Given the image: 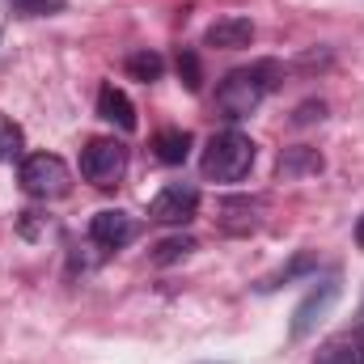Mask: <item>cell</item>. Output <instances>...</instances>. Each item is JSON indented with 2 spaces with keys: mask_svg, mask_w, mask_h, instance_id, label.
<instances>
[{
  "mask_svg": "<svg viewBox=\"0 0 364 364\" xmlns=\"http://www.w3.org/2000/svg\"><path fill=\"white\" fill-rule=\"evenodd\" d=\"M203 43L216 47V51H242V47L255 43V21L242 17V13H225L203 30Z\"/></svg>",
  "mask_w": 364,
  "mask_h": 364,
  "instance_id": "obj_8",
  "label": "cell"
},
{
  "mask_svg": "<svg viewBox=\"0 0 364 364\" xmlns=\"http://www.w3.org/2000/svg\"><path fill=\"white\" fill-rule=\"evenodd\" d=\"M161 73H166V60L157 55V51H136V55H127V77L132 81H161Z\"/></svg>",
  "mask_w": 364,
  "mask_h": 364,
  "instance_id": "obj_15",
  "label": "cell"
},
{
  "mask_svg": "<svg viewBox=\"0 0 364 364\" xmlns=\"http://www.w3.org/2000/svg\"><path fill=\"white\" fill-rule=\"evenodd\" d=\"M322 170H326V157H322L318 149H309V144H292V149H284L279 161H275V178L279 182L314 178V174H322Z\"/></svg>",
  "mask_w": 364,
  "mask_h": 364,
  "instance_id": "obj_10",
  "label": "cell"
},
{
  "mask_svg": "<svg viewBox=\"0 0 364 364\" xmlns=\"http://www.w3.org/2000/svg\"><path fill=\"white\" fill-rule=\"evenodd\" d=\"M90 237L102 250H123L136 237V220L127 212H119V208H106V212H97L90 220Z\"/></svg>",
  "mask_w": 364,
  "mask_h": 364,
  "instance_id": "obj_9",
  "label": "cell"
},
{
  "mask_svg": "<svg viewBox=\"0 0 364 364\" xmlns=\"http://www.w3.org/2000/svg\"><path fill=\"white\" fill-rule=\"evenodd\" d=\"M64 9H68V0H13V13H21V17H51Z\"/></svg>",
  "mask_w": 364,
  "mask_h": 364,
  "instance_id": "obj_18",
  "label": "cell"
},
{
  "mask_svg": "<svg viewBox=\"0 0 364 364\" xmlns=\"http://www.w3.org/2000/svg\"><path fill=\"white\" fill-rule=\"evenodd\" d=\"M343 296V279H339V272L322 275L305 296H301V305L292 309V326H288V335L301 343V339H309L326 318H331V309H335V301Z\"/></svg>",
  "mask_w": 364,
  "mask_h": 364,
  "instance_id": "obj_4",
  "label": "cell"
},
{
  "mask_svg": "<svg viewBox=\"0 0 364 364\" xmlns=\"http://www.w3.org/2000/svg\"><path fill=\"white\" fill-rule=\"evenodd\" d=\"M263 212H267V203H263L259 195H229V199H220V208H216V225H220V233H229V237H250V233L263 225Z\"/></svg>",
  "mask_w": 364,
  "mask_h": 364,
  "instance_id": "obj_7",
  "label": "cell"
},
{
  "mask_svg": "<svg viewBox=\"0 0 364 364\" xmlns=\"http://www.w3.org/2000/svg\"><path fill=\"white\" fill-rule=\"evenodd\" d=\"M326 119V102L322 97H309L292 110V127H309V123H322Z\"/></svg>",
  "mask_w": 364,
  "mask_h": 364,
  "instance_id": "obj_20",
  "label": "cell"
},
{
  "mask_svg": "<svg viewBox=\"0 0 364 364\" xmlns=\"http://www.w3.org/2000/svg\"><path fill=\"white\" fill-rule=\"evenodd\" d=\"M17 182L30 199H64L73 191V170L64 166V157L55 153H30L21 157V170H17Z\"/></svg>",
  "mask_w": 364,
  "mask_h": 364,
  "instance_id": "obj_3",
  "label": "cell"
},
{
  "mask_svg": "<svg viewBox=\"0 0 364 364\" xmlns=\"http://www.w3.org/2000/svg\"><path fill=\"white\" fill-rule=\"evenodd\" d=\"M309 272H318V255L314 250H296L279 272H272L259 284V292H275V288H284V284H292V279H301V275H309Z\"/></svg>",
  "mask_w": 364,
  "mask_h": 364,
  "instance_id": "obj_14",
  "label": "cell"
},
{
  "mask_svg": "<svg viewBox=\"0 0 364 364\" xmlns=\"http://www.w3.org/2000/svg\"><path fill=\"white\" fill-rule=\"evenodd\" d=\"M199 364H229V360H199Z\"/></svg>",
  "mask_w": 364,
  "mask_h": 364,
  "instance_id": "obj_24",
  "label": "cell"
},
{
  "mask_svg": "<svg viewBox=\"0 0 364 364\" xmlns=\"http://www.w3.org/2000/svg\"><path fill=\"white\" fill-rule=\"evenodd\" d=\"M123 170H127V144H123V140L97 136V140L85 144V153H81V174H85V182H93L97 191L119 186Z\"/></svg>",
  "mask_w": 364,
  "mask_h": 364,
  "instance_id": "obj_5",
  "label": "cell"
},
{
  "mask_svg": "<svg viewBox=\"0 0 364 364\" xmlns=\"http://www.w3.org/2000/svg\"><path fill=\"white\" fill-rule=\"evenodd\" d=\"M314 364H364V326L352 322L348 331L331 335V339L318 348Z\"/></svg>",
  "mask_w": 364,
  "mask_h": 364,
  "instance_id": "obj_11",
  "label": "cell"
},
{
  "mask_svg": "<svg viewBox=\"0 0 364 364\" xmlns=\"http://www.w3.org/2000/svg\"><path fill=\"white\" fill-rule=\"evenodd\" d=\"M255 157H259V144L246 132L229 127V132H216L208 140V149L199 157V174L208 182H242L255 170Z\"/></svg>",
  "mask_w": 364,
  "mask_h": 364,
  "instance_id": "obj_2",
  "label": "cell"
},
{
  "mask_svg": "<svg viewBox=\"0 0 364 364\" xmlns=\"http://www.w3.org/2000/svg\"><path fill=\"white\" fill-rule=\"evenodd\" d=\"M356 326H364V296H360V309H356Z\"/></svg>",
  "mask_w": 364,
  "mask_h": 364,
  "instance_id": "obj_23",
  "label": "cell"
},
{
  "mask_svg": "<svg viewBox=\"0 0 364 364\" xmlns=\"http://www.w3.org/2000/svg\"><path fill=\"white\" fill-rule=\"evenodd\" d=\"M21 149H26V132L0 110V161H17L21 157Z\"/></svg>",
  "mask_w": 364,
  "mask_h": 364,
  "instance_id": "obj_16",
  "label": "cell"
},
{
  "mask_svg": "<svg viewBox=\"0 0 364 364\" xmlns=\"http://www.w3.org/2000/svg\"><path fill=\"white\" fill-rule=\"evenodd\" d=\"M279 81H284V68L275 60H255L250 68H233L216 85V110L225 119H246L267 102V93L279 90Z\"/></svg>",
  "mask_w": 364,
  "mask_h": 364,
  "instance_id": "obj_1",
  "label": "cell"
},
{
  "mask_svg": "<svg viewBox=\"0 0 364 364\" xmlns=\"http://www.w3.org/2000/svg\"><path fill=\"white\" fill-rule=\"evenodd\" d=\"M97 114L106 123H114L119 132H136V106H132V97L119 85H102L97 90Z\"/></svg>",
  "mask_w": 364,
  "mask_h": 364,
  "instance_id": "obj_12",
  "label": "cell"
},
{
  "mask_svg": "<svg viewBox=\"0 0 364 364\" xmlns=\"http://www.w3.org/2000/svg\"><path fill=\"white\" fill-rule=\"evenodd\" d=\"M191 250H195V242H191V237H182V233H178V237H166V242H157V246H153V263H157V267H170V263H182Z\"/></svg>",
  "mask_w": 364,
  "mask_h": 364,
  "instance_id": "obj_17",
  "label": "cell"
},
{
  "mask_svg": "<svg viewBox=\"0 0 364 364\" xmlns=\"http://www.w3.org/2000/svg\"><path fill=\"white\" fill-rule=\"evenodd\" d=\"M296 64H301V68H322V64H331V51H322V55H318V51H309V55H301Z\"/></svg>",
  "mask_w": 364,
  "mask_h": 364,
  "instance_id": "obj_21",
  "label": "cell"
},
{
  "mask_svg": "<svg viewBox=\"0 0 364 364\" xmlns=\"http://www.w3.org/2000/svg\"><path fill=\"white\" fill-rule=\"evenodd\" d=\"M153 153H157V161H166V166H182V161L191 157V132H182V127H161V132L153 136Z\"/></svg>",
  "mask_w": 364,
  "mask_h": 364,
  "instance_id": "obj_13",
  "label": "cell"
},
{
  "mask_svg": "<svg viewBox=\"0 0 364 364\" xmlns=\"http://www.w3.org/2000/svg\"><path fill=\"white\" fill-rule=\"evenodd\" d=\"M178 77L182 85L191 93H199V85H203V68H199V55L195 51H178Z\"/></svg>",
  "mask_w": 364,
  "mask_h": 364,
  "instance_id": "obj_19",
  "label": "cell"
},
{
  "mask_svg": "<svg viewBox=\"0 0 364 364\" xmlns=\"http://www.w3.org/2000/svg\"><path fill=\"white\" fill-rule=\"evenodd\" d=\"M356 246H360V250H364V216H360V220H356Z\"/></svg>",
  "mask_w": 364,
  "mask_h": 364,
  "instance_id": "obj_22",
  "label": "cell"
},
{
  "mask_svg": "<svg viewBox=\"0 0 364 364\" xmlns=\"http://www.w3.org/2000/svg\"><path fill=\"white\" fill-rule=\"evenodd\" d=\"M195 212H199V186L191 182H166L149 203V220L157 225H186L195 220Z\"/></svg>",
  "mask_w": 364,
  "mask_h": 364,
  "instance_id": "obj_6",
  "label": "cell"
}]
</instances>
